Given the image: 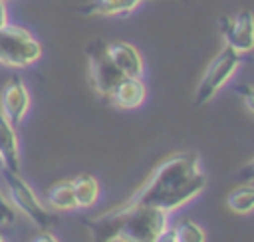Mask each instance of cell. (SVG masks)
Segmentation results:
<instances>
[{
  "label": "cell",
  "instance_id": "14",
  "mask_svg": "<svg viewBox=\"0 0 254 242\" xmlns=\"http://www.w3.org/2000/svg\"><path fill=\"white\" fill-rule=\"evenodd\" d=\"M226 204L236 214H248L254 210V184H242L226 196Z\"/></svg>",
  "mask_w": 254,
  "mask_h": 242
},
{
  "label": "cell",
  "instance_id": "23",
  "mask_svg": "<svg viewBox=\"0 0 254 242\" xmlns=\"http://www.w3.org/2000/svg\"><path fill=\"white\" fill-rule=\"evenodd\" d=\"M0 242H4V238H2V234H0Z\"/></svg>",
  "mask_w": 254,
  "mask_h": 242
},
{
  "label": "cell",
  "instance_id": "21",
  "mask_svg": "<svg viewBox=\"0 0 254 242\" xmlns=\"http://www.w3.org/2000/svg\"><path fill=\"white\" fill-rule=\"evenodd\" d=\"M8 26V10H6V2L0 0V28Z\"/></svg>",
  "mask_w": 254,
  "mask_h": 242
},
{
  "label": "cell",
  "instance_id": "1",
  "mask_svg": "<svg viewBox=\"0 0 254 242\" xmlns=\"http://www.w3.org/2000/svg\"><path fill=\"white\" fill-rule=\"evenodd\" d=\"M206 186V175L200 171L198 155L183 151L167 157L149 179L119 206H157L167 212L190 202Z\"/></svg>",
  "mask_w": 254,
  "mask_h": 242
},
{
  "label": "cell",
  "instance_id": "8",
  "mask_svg": "<svg viewBox=\"0 0 254 242\" xmlns=\"http://www.w3.org/2000/svg\"><path fill=\"white\" fill-rule=\"evenodd\" d=\"M107 50L113 63L125 77H143L145 63L135 46H131L129 42H111L107 44Z\"/></svg>",
  "mask_w": 254,
  "mask_h": 242
},
{
  "label": "cell",
  "instance_id": "20",
  "mask_svg": "<svg viewBox=\"0 0 254 242\" xmlns=\"http://www.w3.org/2000/svg\"><path fill=\"white\" fill-rule=\"evenodd\" d=\"M32 242H60V240L54 234H50V232H40V234H36L32 238Z\"/></svg>",
  "mask_w": 254,
  "mask_h": 242
},
{
  "label": "cell",
  "instance_id": "19",
  "mask_svg": "<svg viewBox=\"0 0 254 242\" xmlns=\"http://www.w3.org/2000/svg\"><path fill=\"white\" fill-rule=\"evenodd\" d=\"M238 175H240L242 179H246V181H254V159H252V161H250Z\"/></svg>",
  "mask_w": 254,
  "mask_h": 242
},
{
  "label": "cell",
  "instance_id": "11",
  "mask_svg": "<svg viewBox=\"0 0 254 242\" xmlns=\"http://www.w3.org/2000/svg\"><path fill=\"white\" fill-rule=\"evenodd\" d=\"M147 0H91L77 8L85 16H125Z\"/></svg>",
  "mask_w": 254,
  "mask_h": 242
},
{
  "label": "cell",
  "instance_id": "18",
  "mask_svg": "<svg viewBox=\"0 0 254 242\" xmlns=\"http://www.w3.org/2000/svg\"><path fill=\"white\" fill-rule=\"evenodd\" d=\"M155 242H177L173 228H165V230H163V232L157 236V240H155Z\"/></svg>",
  "mask_w": 254,
  "mask_h": 242
},
{
  "label": "cell",
  "instance_id": "5",
  "mask_svg": "<svg viewBox=\"0 0 254 242\" xmlns=\"http://www.w3.org/2000/svg\"><path fill=\"white\" fill-rule=\"evenodd\" d=\"M2 179H4V184L8 188V196H10V202L20 210L24 212V216H28L36 226L40 228H48L52 224V214L44 208V204L40 202V198L36 196L34 188L20 177V173H12L8 169L2 171Z\"/></svg>",
  "mask_w": 254,
  "mask_h": 242
},
{
  "label": "cell",
  "instance_id": "3",
  "mask_svg": "<svg viewBox=\"0 0 254 242\" xmlns=\"http://www.w3.org/2000/svg\"><path fill=\"white\" fill-rule=\"evenodd\" d=\"M240 61H242V54H238L230 46H224L214 56V60L208 63V67L204 69V73L196 85V91H194V105L208 103L218 93V89L234 75Z\"/></svg>",
  "mask_w": 254,
  "mask_h": 242
},
{
  "label": "cell",
  "instance_id": "15",
  "mask_svg": "<svg viewBox=\"0 0 254 242\" xmlns=\"http://www.w3.org/2000/svg\"><path fill=\"white\" fill-rule=\"evenodd\" d=\"M173 232H175L177 242H206L204 230L196 222L187 220V218L181 220V222H177V226L173 228Z\"/></svg>",
  "mask_w": 254,
  "mask_h": 242
},
{
  "label": "cell",
  "instance_id": "6",
  "mask_svg": "<svg viewBox=\"0 0 254 242\" xmlns=\"http://www.w3.org/2000/svg\"><path fill=\"white\" fill-rule=\"evenodd\" d=\"M220 34L226 46L238 54H250L254 50V14L240 10L234 16H224L220 20Z\"/></svg>",
  "mask_w": 254,
  "mask_h": 242
},
{
  "label": "cell",
  "instance_id": "7",
  "mask_svg": "<svg viewBox=\"0 0 254 242\" xmlns=\"http://www.w3.org/2000/svg\"><path fill=\"white\" fill-rule=\"evenodd\" d=\"M30 107V93L20 75H12L0 93V111L16 127L24 121Z\"/></svg>",
  "mask_w": 254,
  "mask_h": 242
},
{
  "label": "cell",
  "instance_id": "9",
  "mask_svg": "<svg viewBox=\"0 0 254 242\" xmlns=\"http://www.w3.org/2000/svg\"><path fill=\"white\" fill-rule=\"evenodd\" d=\"M147 87L141 77H123L107 97L119 109H135L145 101Z\"/></svg>",
  "mask_w": 254,
  "mask_h": 242
},
{
  "label": "cell",
  "instance_id": "13",
  "mask_svg": "<svg viewBox=\"0 0 254 242\" xmlns=\"http://www.w3.org/2000/svg\"><path fill=\"white\" fill-rule=\"evenodd\" d=\"M46 202H48L52 208H56V210H71V208H77L71 181L54 182V184L46 190Z\"/></svg>",
  "mask_w": 254,
  "mask_h": 242
},
{
  "label": "cell",
  "instance_id": "12",
  "mask_svg": "<svg viewBox=\"0 0 254 242\" xmlns=\"http://www.w3.org/2000/svg\"><path fill=\"white\" fill-rule=\"evenodd\" d=\"M73 194H75V202H77V208H87L91 204L97 202L99 198V182L93 175H77L73 181Z\"/></svg>",
  "mask_w": 254,
  "mask_h": 242
},
{
  "label": "cell",
  "instance_id": "2",
  "mask_svg": "<svg viewBox=\"0 0 254 242\" xmlns=\"http://www.w3.org/2000/svg\"><path fill=\"white\" fill-rule=\"evenodd\" d=\"M40 58L42 46L26 28L14 24L0 28V63L10 67H28Z\"/></svg>",
  "mask_w": 254,
  "mask_h": 242
},
{
  "label": "cell",
  "instance_id": "24",
  "mask_svg": "<svg viewBox=\"0 0 254 242\" xmlns=\"http://www.w3.org/2000/svg\"><path fill=\"white\" fill-rule=\"evenodd\" d=\"M0 167H2V159H0Z\"/></svg>",
  "mask_w": 254,
  "mask_h": 242
},
{
  "label": "cell",
  "instance_id": "22",
  "mask_svg": "<svg viewBox=\"0 0 254 242\" xmlns=\"http://www.w3.org/2000/svg\"><path fill=\"white\" fill-rule=\"evenodd\" d=\"M0 224H6V220L2 218V214H0Z\"/></svg>",
  "mask_w": 254,
  "mask_h": 242
},
{
  "label": "cell",
  "instance_id": "17",
  "mask_svg": "<svg viewBox=\"0 0 254 242\" xmlns=\"http://www.w3.org/2000/svg\"><path fill=\"white\" fill-rule=\"evenodd\" d=\"M0 214H2V218L6 220V224H12L14 220H16V214H14V208H12V204H8V200H6V196L0 192Z\"/></svg>",
  "mask_w": 254,
  "mask_h": 242
},
{
  "label": "cell",
  "instance_id": "4",
  "mask_svg": "<svg viewBox=\"0 0 254 242\" xmlns=\"http://www.w3.org/2000/svg\"><path fill=\"white\" fill-rule=\"evenodd\" d=\"M85 56H87V69H89V81L91 87L95 89V93H99L101 97H109L111 91L115 89V85L125 77L117 65L113 63L107 44L103 40H91L85 48Z\"/></svg>",
  "mask_w": 254,
  "mask_h": 242
},
{
  "label": "cell",
  "instance_id": "10",
  "mask_svg": "<svg viewBox=\"0 0 254 242\" xmlns=\"http://www.w3.org/2000/svg\"><path fill=\"white\" fill-rule=\"evenodd\" d=\"M0 159H2V169L20 173V145H18L16 127L4 117L2 111H0Z\"/></svg>",
  "mask_w": 254,
  "mask_h": 242
},
{
  "label": "cell",
  "instance_id": "16",
  "mask_svg": "<svg viewBox=\"0 0 254 242\" xmlns=\"http://www.w3.org/2000/svg\"><path fill=\"white\" fill-rule=\"evenodd\" d=\"M236 91L240 93L244 105L254 113V87L252 85H236Z\"/></svg>",
  "mask_w": 254,
  "mask_h": 242
}]
</instances>
